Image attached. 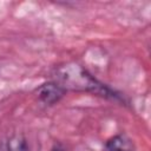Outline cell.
Segmentation results:
<instances>
[{"mask_svg":"<svg viewBox=\"0 0 151 151\" xmlns=\"http://www.w3.org/2000/svg\"><path fill=\"white\" fill-rule=\"evenodd\" d=\"M52 77L53 81L59 84L66 91L90 92L112 100H123L119 93L100 83L86 68L77 63H67L58 66L53 71Z\"/></svg>","mask_w":151,"mask_h":151,"instance_id":"obj_1","label":"cell"},{"mask_svg":"<svg viewBox=\"0 0 151 151\" xmlns=\"http://www.w3.org/2000/svg\"><path fill=\"white\" fill-rule=\"evenodd\" d=\"M66 92L67 91L65 88H63L59 84H57L53 80L40 85L35 90L38 100L44 105H48V106L60 101V99L66 94Z\"/></svg>","mask_w":151,"mask_h":151,"instance_id":"obj_2","label":"cell"},{"mask_svg":"<svg viewBox=\"0 0 151 151\" xmlns=\"http://www.w3.org/2000/svg\"><path fill=\"white\" fill-rule=\"evenodd\" d=\"M104 151H136L132 140L125 134L111 137L104 145Z\"/></svg>","mask_w":151,"mask_h":151,"instance_id":"obj_3","label":"cell"},{"mask_svg":"<svg viewBox=\"0 0 151 151\" xmlns=\"http://www.w3.org/2000/svg\"><path fill=\"white\" fill-rule=\"evenodd\" d=\"M7 151H29L27 140L24 136H14L7 143Z\"/></svg>","mask_w":151,"mask_h":151,"instance_id":"obj_4","label":"cell"},{"mask_svg":"<svg viewBox=\"0 0 151 151\" xmlns=\"http://www.w3.org/2000/svg\"><path fill=\"white\" fill-rule=\"evenodd\" d=\"M51 151H65L64 149H63V146L61 145H59V144H55L52 149H51Z\"/></svg>","mask_w":151,"mask_h":151,"instance_id":"obj_5","label":"cell"}]
</instances>
